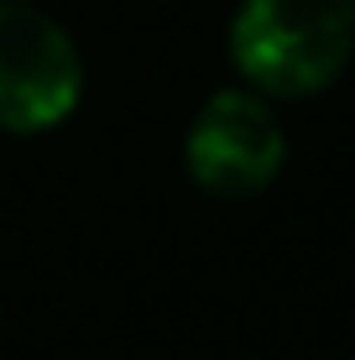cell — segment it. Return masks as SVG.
I'll use <instances>...</instances> for the list:
<instances>
[{
	"instance_id": "3957f363",
	"label": "cell",
	"mask_w": 355,
	"mask_h": 360,
	"mask_svg": "<svg viewBox=\"0 0 355 360\" xmlns=\"http://www.w3.org/2000/svg\"><path fill=\"white\" fill-rule=\"evenodd\" d=\"M288 136L272 115L266 94L256 89H219L188 120L183 162L188 178L214 198H251L283 172Z\"/></svg>"
},
{
	"instance_id": "6da1fadb",
	"label": "cell",
	"mask_w": 355,
	"mask_h": 360,
	"mask_svg": "<svg viewBox=\"0 0 355 360\" xmlns=\"http://www.w3.org/2000/svg\"><path fill=\"white\" fill-rule=\"evenodd\" d=\"M355 53V0H240L230 58L256 94L303 99L345 73Z\"/></svg>"
},
{
	"instance_id": "7a4b0ae2",
	"label": "cell",
	"mask_w": 355,
	"mask_h": 360,
	"mask_svg": "<svg viewBox=\"0 0 355 360\" xmlns=\"http://www.w3.org/2000/svg\"><path fill=\"white\" fill-rule=\"evenodd\" d=\"M84 58L53 11L0 0V131L42 136L79 110Z\"/></svg>"
}]
</instances>
